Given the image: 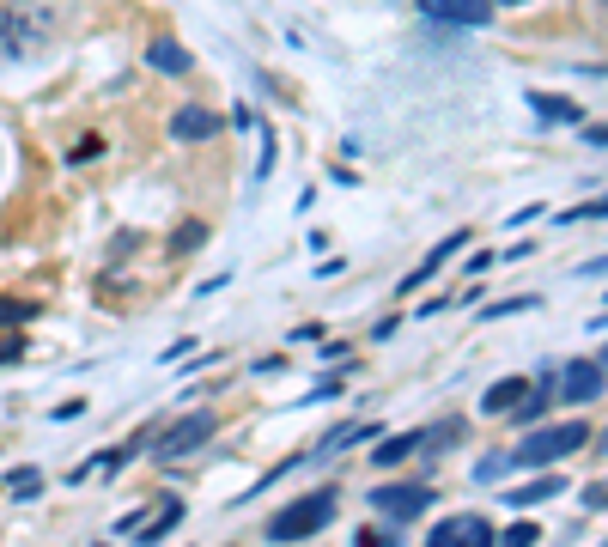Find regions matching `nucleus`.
Wrapping results in <instances>:
<instances>
[{"label": "nucleus", "instance_id": "f257e3e1", "mask_svg": "<svg viewBox=\"0 0 608 547\" xmlns=\"http://www.w3.org/2000/svg\"><path fill=\"white\" fill-rule=\"evenodd\" d=\"M590 444V426L584 420H560V426H542V432H529L517 450H511V468H554L560 456L584 450Z\"/></svg>", "mask_w": 608, "mask_h": 547}, {"label": "nucleus", "instance_id": "f03ea898", "mask_svg": "<svg viewBox=\"0 0 608 547\" xmlns=\"http://www.w3.org/2000/svg\"><path fill=\"white\" fill-rule=\"evenodd\" d=\"M329 517H335V493L317 487V493H304V499H292L286 511L268 517V541H304V535H317Z\"/></svg>", "mask_w": 608, "mask_h": 547}, {"label": "nucleus", "instance_id": "7ed1b4c3", "mask_svg": "<svg viewBox=\"0 0 608 547\" xmlns=\"http://www.w3.org/2000/svg\"><path fill=\"white\" fill-rule=\"evenodd\" d=\"M213 414L207 408H195V414H183V420H171L165 432H159V462H171V456H189V450H201L207 438H213Z\"/></svg>", "mask_w": 608, "mask_h": 547}, {"label": "nucleus", "instance_id": "20e7f679", "mask_svg": "<svg viewBox=\"0 0 608 547\" xmlns=\"http://www.w3.org/2000/svg\"><path fill=\"white\" fill-rule=\"evenodd\" d=\"M371 505L384 511L390 523H414L420 511H432V487H414V481H390V487H377Z\"/></svg>", "mask_w": 608, "mask_h": 547}, {"label": "nucleus", "instance_id": "39448f33", "mask_svg": "<svg viewBox=\"0 0 608 547\" xmlns=\"http://www.w3.org/2000/svg\"><path fill=\"white\" fill-rule=\"evenodd\" d=\"M560 396L566 402H596V396H608V365L602 359H572L566 371H560Z\"/></svg>", "mask_w": 608, "mask_h": 547}, {"label": "nucleus", "instance_id": "423d86ee", "mask_svg": "<svg viewBox=\"0 0 608 547\" xmlns=\"http://www.w3.org/2000/svg\"><path fill=\"white\" fill-rule=\"evenodd\" d=\"M426 541H432V547H456V541L481 547V541H493V523H487V517H475V511H456V517L432 523V535H426Z\"/></svg>", "mask_w": 608, "mask_h": 547}, {"label": "nucleus", "instance_id": "0eeeda50", "mask_svg": "<svg viewBox=\"0 0 608 547\" xmlns=\"http://www.w3.org/2000/svg\"><path fill=\"white\" fill-rule=\"evenodd\" d=\"M420 13L438 25H493V0H420Z\"/></svg>", "mask_w": 608, "mask_h": 547}, {"label": "nucleus", "instance_id": "6e6552de", "mask_svg": "<svg viewBox=\"0 0 608 547\" xmlns=\"http://www.w3.org/2000/svg\"><path fill=\"white\" fill-rule=\"evenodd\" d=\"M463 244H469V231H450V238H444V244H438V250H432V256H426V262L408 274V280H402V298H414V286H426V280H432V274H438V268L456 256V250H463Z\"/></svg>", "mask_w": 608, "mask_h": 547}, {"label": "nucleus", "instance_id": "1a4fd4ad", "mask_svg": "<svg viewBox=\"0 0 608 547\" xmlns=\"http://www.w3.org/2000/svg\"><path fill=\"white\" fill-rule=\"evenodd\" d=\"M171 134H177V140H207V134H219V110H207V104H183V110L171 116Z\"/></svg>", "mask_w": 608, "mask_h": 547}, {"label": "nucleus", "instance_id": "9d476101", "mask_svg": "<svg viewBox=\"0 0 608 547\" xmlns=\"http://www.w3.org/2000/svg\"><path fill=\"white\" fill-rule=\"evenodd\" d=\"M548 396H554V377H542V383H529V389H523V396H517V402L505 408V414H511L517 426H536V420L548 414Z\"/></svg>", "mask_w": 608, "mask_h": 547}, {"label": "nucleus", "instance_id": "9b49d317", "mask_svg": "<svg viewBox=\"0 0 608 547\" xmlns=\"http://www.w3.org/2000/svg\"><path fill=\"white\" fill-rule=\"evenodd\" d=\"M177 523H183V499H171V505H159V511H152V517H140L134 541H140V547H152V541H165V535H171Z\"/></svg>", "mask_w": 608, "mask_h": 547}, {"label": "nucleus", "instance_id": "f8f14e48", "mask_svg": "<svg viewBox=\"0 0 608 547\" xmlns=\"http://www.w3.org/2000/svg\"><path fill=\"white\" fill-rule=\"evenodd\" d=\"M529 104H536L542 122H566V128L584 122V104H572V98H560V92H529Z\"/></svg>", "mask_w": 608, "mask_h": 547}, {"label": "nucleus", "instance_id": "ddd939ff", "mask_svg": "<svg viewBox=\"0 0 608 547\" xmlns=\"http://www.w3.org/2000/svg\"><path fill=\"white\" fill-rule=\"evenodd\" d=\"M554 493H566V481H560V475H536V481H523V487H511V493H505V505L529 511V505H542V499H554Z\"/></svg>", "mask_w": 608, "mask_h": 547}, {"label": "nucleus", "instance_id": "4468645a", "mask_svg": "<svg viewBox=\"0 0 608 547\" xmlns=\"http://www.w3.org/2000/svg\"><path fill=\"white\" fill-rule=\"evenodd\" d=\"M146 61L159 67V73H189V49L177 43V37H152V49H146Z\"/></svg>", "mask_w": 608, "mask_h": 547}, {"label": "nucleus", "instance_id": "2eb2a0df", "mask_svg": "<svg viewBox=\"0 0 608 547\" xmlns=\"http://www.w3.org/2000/svg\"><path fill=\"white\" fill-rule=\"evenodd\" d=\"M359 438H377V426H371V420H341V426L323 432L317 450H347V444H359Z\"/></svg>", "mask_w": 608, "mask_h": 547}, {"label": "nucleus", "instance_id": "dca6fc26", "mask_svg": "<svg viewBox=\"0 0 608 547\" xmlns=\"http://www.w3.org/2000/svg\"><path fill=\"white\" fill-rule=\"evenodd\" d=\"M414 450H420V432H396V438L377 444V468H396V462H408Z\"/></svg>", "mask_w": 608, "mask_h": 547}, {"label": "nucleus", "instance_id": "f3484780", "mask_svg": "<svg viewBox=\"0 0 608 547\" xmlns=\"http://www.w3.org/2000/svg\"><path fill=\"white\" fill-rule=\"evenodd\" d=\"M523 389H529L523 377H499V383L487 389V396H481V408H487V414H505V408H511V402L523 396Z\"/></svg>", "mask_w": 608, "mask_h": 547}, {"label": "nucleus", "instance_id": "a211bd4d", "mask_svg": "<svg viewBox=\"0 0 608 547\" xmlns=\"http://www.w3.org/2000/svg\"><path fill=\"white\" fill-rule=\"evenodd\" d=\"M456 438H469V420H438V426H426V432H420V444H426V450H444V444H456Z\"/></svg>", "mask_w": 608, "mask_h": 547}, {"label": "nucleus", "instance_id": "6ab92c4d", "mask_svg": "<svg viewBox=\"0 0 608 547\" xmlns=\"http://www.w3.org/2000/svg\"><path fill=\"white\" fill-rule=\"evenodd\" d=\"M536 304H542L536 292H523V298H505V304H487V310H481V323H499V317H517V310H536Z\"/></svg>", "mask_w": 608, "mask_h": 547}, {"label": "nucleus", "instance_id": "aec40b11", "mask_svg": "<svg viewBox=\"0 0 608 547\" xmlns=\"http://www.w3.org/2000/svg\"><path fill=\"white\" fill-rule=\"evenodd\" d=\"M146 438H152V432H134L128 444H116V450H104V456H98V468H104V475H116V468H122V462H128V456H134V450L146 444Z\"/></svg>", "mask_w": 608, "mask_h": 547}, {"label": "nucleus", "instance_id": "412c9836", "mask_svg": "<svg viewBox=\"0 0 608 547\" xmlns=\"http://www.w3.org/2000/svg\"><path fill=\"white\" fill-rule=\"evenodd\" d=\"M31 317H37V304H31V298H0V329L31 323Z\"/></svg>", "mask_w": 608, "mask_h": 547}, {"label": "nucleus", "instance_id": "4be33fe9", "mask_svg": "<svg viewBox=\"0 0 608 547\" xmlns=\"http://www.w3.org/2000/svg\"><path fill=\"white\" fill-rule=\"evenodd\" d=\"M584 219H608V195H596V201H584V207H566V213H560V225H584Z\"/></svg>", "mask_w": 608, "mask_h": 547}, {"label": "nucleus", "instance_id": "5701e85b", "mask_svg": "<svg viewBox=\"0 0 608 547\" xmlns=\"http://www.w3.org/2000/svg\"><path fill=\"white\" fill-rule=\"evenodd\" d=\"M37 487H43V475H37V468H19V475L7 481V493H13V499H37Z\"/></svg>", "mask_w": 608, "mask_h": 547}, {"label": "nucleus", "instance_id": "b1692460", "mask_svg": "<svg viewBox=\"0 0 608 547\" xmlns=\"http://www.w3.org/2000/svg\"><path fill=\"white\" fill-rule=\"evenodd\" d=\"M201 244H207V225H201V219H189V225L177 231V256H189V250H201Z\"/></svg>", "mask_w": 608, "mask_h": 547}, {"label": "nucleus", "instance_id": "393cba45", "mask_svg": "<svg viewBox=\"0 0 608 547\" xmlns=\"http://www.w3.org/2000/svg\"><path fill=\"white\" fill-rule=\"evenodd\" d=\"M98 152H104V140H98V134H86L80 146H73V152H67V159H73V165H92V159H98Z\"/></svg>", "mask_w": 608, "mask_h": 547}, {"label": "nucleus", "instance_id": "a878e982", "mask_svg": "<svg viewBox=\"0 0 608 547\" xmlns=\"http://www.w3.org/2000/svg\"><path fill=\"white\" fill-rule=\"evenodd\" d=\"M505 541H511V547H529V541H542V529H536V523H511Z\"/></svg>", "mask_w": 608, "mask_h": 547}, {"label": "nucleus", "instance_id": "bb28decb", "mask_svg": "<svg viewBox=\"0 0 608 547\" xmlns=\"http://www.w3.org/2000/svg\"><path fill=\"white\" fill-rule=\"evenodd\" d=\"M13 359H25V341H19V335L0 341V365H13Z\"/></svg>", "mask_w": 608, "mask_h": 547}, {"label": "nucleus", "instance_id": "cd10ccee", "mask_svg": "<svg viewBox=\"0 0 608 547\" xmlns=\"http://www.w3.org/2000/svg\"><path fill=\"white\" fill-rule=\"evenodd\" d=\"M584 505H590V511H602V505H608V481H596V487H584Z\"/></svg>", "mask_w": 608, "mask_h": 547}, {"label": "nucleus", "instance_id": "c85d7f7f", "mask_svg": "<svg viewBox=\"0 0 608 547\" xmlns=\"http://www.w3.org/2000/svg\"><path fill=\"white\" fill-rule=\"evenodd\" d=\"M578 128H584L590 146H608V122H578Z\"/></svg>", "mask_w": 608, "mask_h": 547}, {"label": "nucleus", "instance_id": "c756f323", "mask_svg": "<svg viewBox=\"0 0 608 547\" xmlns=\"http://www.w3.org/2000/svg\"><path fill=\"white\" fill-rule=\"evenodd\" d=\"M499 256H505V262H523V256H536V244H529V238H517V244H511V250H499Z\"/></svg>", "mask_w": 608, "mask_h": 547}, {"label": "nucleus", "instance_id": "7c9ffc66", "mask_svg": "<svg viewBox=\"0 0 608 547\" xmlns=\"http://www.w3.org/2000/svg\"><path fill=\"white\" fill-rule=\"evenodd\" d=\"M578 274H590V280H596V274H608V256H590V262H584Z\"/></svg>", "mask_w": 608, "mask_h": 547}, {"label": "nucleus", "instance_id": "2f4dec72", "mask_svg": "<svg viewBox=\"0 0 608 547\" xmlns=\"http://www.w3.org/2000/svg\"><path fill=\"white\" fill-rule=\"evenodd\" d=\"M499 7H523V0H499Z\"/></svg>", "mask_w": 608, "mask_h": 547}]
</instances>
